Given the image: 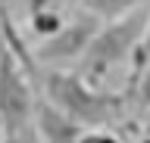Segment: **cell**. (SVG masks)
Listing matches in <instances>:
<instances>
[{
    "mask_svg": "<svg viewBox=\"0 0 150 143\" xmlns=\"http://www.w3.org/2000/svg\"><path fill=\"white\" fill-rule=\"evenodd\" d=\"M35 128H38L41 143H78V137L84 134V128L72 115H66L59 106H53L41 93L35 103Z\"/></svg>",
    "mask_w": 150,
    "mask_h": 143,
    "instance_id": "5b68a950",
    "label": "cell"
},
{
    "mask_svg": "<svg viewBox=\"0 0 150 143\" xmlns=\"http://www.w3.org/2000/svg\"><path fill=\"white\" fill-rule=\"evenodd\" d=\"M141 134H150V106L144 109V121H141Z\"/></svg>",
    "mask_w": 150,
    "mask_h": 143,
    "instance_id": "30bf717a",
    "label": "cell"
},
{
    "mask_svg": "<svg viewBox=\"0 0 150 143\" xmlns=\"http://www.w3.org/2000/svg\"><path fill=\"white\" fill-rule=\"evenodd\" d=\"M3 143H41V137H38V128L31 124V128H22L16 134H3Z\"/></svg>",
    "mask_w": 150,
    "mask_h": 143,
    "instance_id": "ba28073f",
    "label": "cell"
},
{
    "mask_svg": "<svg viewBox=\"0 0 150 143\" xmlns=\"http://www.w3.org/2000/svg\"><path fill=\"white\" fill-rule=\"evenodd\" d=\"M150 56V25H147V38H144V47H141V62H138V68L144 66V59ZM134 75H138V72H134Z\"/></svg>",
    "mask_w": 150,
    "mask_h": 143,
    "instance_id": "9c48e42d",
    "label": "cell"
},
{
    "mask_svg": "<svg viewBox=\"0 0 150 143\" xmlns=\"http://www.w3.org/2000/svg\"><path fill=\"white\" fill-rule=\"evenodd\" d=\"M147 25H150V6L134 10L128 16H122V19L103 22L100 31L94 34L91 47L78 59L75 72L97 87H106L110 75H116L125 66L131 72H138L141 47H144V38H147Z\"/></svg>",
    "mask_w": 150,
    "mask_h": 143,
    "instance_id": "7a4b0ae2",
    "label": "cell"
},
{
    "mask_svg": "<svg viewBox=\"0 0 150 143\" xmlns=\"http://www.w3.org/2000/svg\"><path fill=\"white\" fill-rule=\"evenodd\" d=\"M144 6H150V0H81V10H88L100 22L122 19V16H128L134 10H144Z\"/></svg>",
    "mask_w": 150,
    "mask_h": 143,
    "instance_id": "8992f818",
    "label": "cell"
},
{
    "mask_svg": "<svg viewBox=\"0 0 150 143\" xmlns=\"http://www.w3.org/2000/svg\"><path fill=\"white\" fill-rule=\"evenodd\" d=\"M138 143H150V134H141V140Z\"/></svg>",
    "mask_w": 150,
    "mask_h": 143,
    "instance_id": "8fae6325",
    "label": "cell"
},
{
    "mask_svg": "<svg viewBox=\"0 0 150 143\" xmlns=\"http://www.w3.org/2000/svg\"><path fill=\"white\" fill-rule=\"evenodd\" d=\"M0 143H3V124H0Z\"/></svg>",
    "mask_w": 150,
    "mask_h": 143,
    "instance_id": "7c38bea8",
    "label": "cell"
},
{
    "mask_svg": "<svg viewBox=\"0 0 150 143\" xmlns=\"http://www.w3.org/2000/svg\"><path fill=\"white\" fill-rule=\"evenodd\" d=\"M78 143H125L112 128H97V131H84L78 137Z\"/></svg>",
    "mask_w": 150,
    "mask_h": 143,
    "instance_id": "52a82bcc",
    "label": "cell"
},
{
    "mask_svg": "<svg viewBox=\"0 0 150 143\" xmlns=\"http://www.w3.org/2000/svg\"><path fill=\"white\" fill-rule=\"evenodd\" d=\"M103 22L97 16H91L88 10H75L66 25L56 34L44 38L35 47V59L41 68H75L78 59L84 56V50L91 47L94 34L100 31Z\"/></svg>",
    "mask_w": 150,
    "mask_h": 143,
    "instance_id": "277c9868",
    "label": "cell"
},
{
    "mask_svg": "<svg viewBox=\"0 0 150 143\" xmlns=\"http://www.w3.org/2000/svg\"><path fill=\"white\" fill-rule=\"evenodd\" d=\"M38 84L25 72L6 40L0 38V124L3 134H16L35 124Z\"/></svg>",
    "mask_w": 150,
    "mask_h": 143,
    "instance_id": "3957f363",
    "label": "cell"
},
{
    "mask_svg": "<svg viewBox=\"0 0 150 143\" xmlns=\"http://www.w3.org/2000/svg\"><path fill=\"white\" fill-rule=\"evenodd\" d=\"M38 93L72 115L84 131L116 128L128 112V93H116L110 87H97L84 81L75 68H41Z\"/></svg>",
    "mask_w": 150,
    "mask_h": 143,
    "instance_id": "6da1fadb",
    "label": "cell"
}]
</instances>
